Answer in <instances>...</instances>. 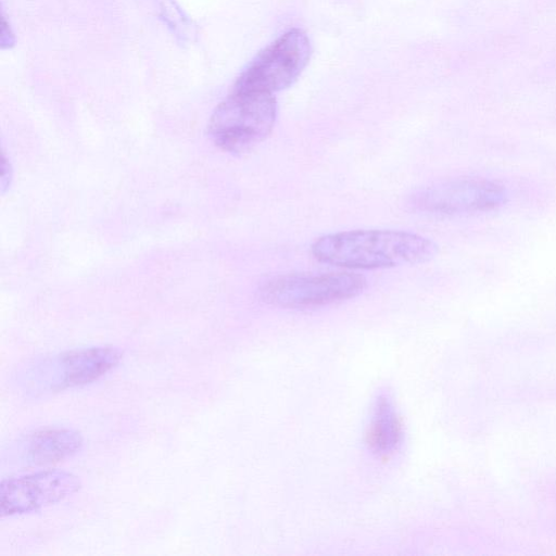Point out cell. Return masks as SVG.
I'll list each match as a JSON object with an SVG mask.
<instances>
[{"label": "cell", "mask_w": 556, "mask_h": 556, "mask_svg": "<svg viewBox=\"0 0 556 556\" xmlns=\"http://www.w3.org/2000/svg\"><path fill=\"white\" fill-rule=\"evenodd\" d=\"M311 250L315 258L323 263L375 269L429 262L439 248L429 238L408 231L358 229L319 237Z\"/></svg>", "instance_id": "6da1fadb"}, {"label": "cell", "mask_w": 556, "mask_h": 556, "mask_svg": "<svg viewBox=\"0 0 556 556\" xmlns=\"http://www.w3.org/2000/svg\"><path fill=\"white\" fill-rule=\"evenodd\" d=\"M276 116L273 93L232 88L215 108L207 125L208 136L223 151L241 154L269 136Z\"/></svg>", "instance_id": "7a4b0ae2"}, {"label": "cell", "mask_w": 556, "mask_h": 556, "mask_svg": "<svg viewBox=\"0 0 556 556\" xmlns=\"http://www.w3.org/2000/svg\"><path fill=\"white\" fill-rule=\"evenodd\" d=\"M366 278L353 273L280 275L262 285V299L275 306L309 308L333 304L363 292Z\"/></svg>", "instance_id": "3957f363"}, {"label": "cell", "mask_w": 556, "mask_h": 556, "mask_svg": "<svg viewBox=\"0 0 556 556\" xmlns=\"http://www.w3.org/2000/svg\"><path fill=\"white\" fill-rule=\"evenodd\" d=\"M311 52L307 35L299 28L290 29L254 56L232 88L268 93L283 90L298 79Z\"/></svg>", "instance_id": "277c9868"}, {"label": "cell", "mask_w": 556, "mask_h": 556, "mask_svg": "<svg viewBox=\"0 0 556 556\" xmlns=\"http://www.w3.org/2000/svg\"><path fill=\"white\" fill-rule=\"evenodd\" d=\"M123 359V351L101 345L68 350L47 357L30 370L35 392H59L90 384L110 371Z\"/></svg>", "instance_id": "5b68a950"}, {"label": "cell", "mask_w": 556, "mask_h": 556, "mask_svg": "<svg viewBox=\"0 0 556 556\" xmlns=\"http://www.w3.org/2000/svg\"><path fill=\"white\" fill-rule=\"evenodd\" d=\"M507 201L505 188L480 177H458L414 192L409 205L439 215H468L496 210Z\"/></svg>", "instance_id": "8992f818"}, {"label": "cell", "mask_w": 556, "mask_h": 556, "mask_svg": "<svg viewBox=\"0 0 556 556\" xmlns=\"http://www.w3.org/2000/svg\"><path fill=\"white\" fill-rule=\"evenodd\" d=\"M81 486L77 476L65 470H41L4 479L0 485V515L13 517L59 503Z\"/></svg>", "instance_id": "52a82bcc"}, {"label": "cell", "mask_w": 556, "mask_h": 556, "mask_svg": "<svg viewBox=\"0 0 556 556\" xmlns=\"http://www.w3.org/2000/svg\"><path fill=\"white\" fill-rule=\"evenodd\" d=\"M81 434L68 428H45L17 443V462L26 466H49L76 455L83 447Z\"/></svg>", "instance_id": "ba28073f"}, {"label": "cell", "mask_w": 556, "mask_h": 556, "mask_svg": "<svg viewBox=\"0 0 556 556\" xmlns=\"http://www.w3.org/2000/svg\"><path fill=\"white\" fill-rule=\"evenodd\" d=\"M370 425V442L381 452L390 451L399 440V424L393 407L387 399L377 402Z\"/></svg>", "instance_id": "9c48e42d"}, {"label": "cell", "mask_w": 556, "mask_h": 556, "mask_svg": "<svg viewBox=\"0 0 556 556\" xmlns=\"http://www.w3.org/2000/svg\"><path fill=\"white\" fill-rule=\"evenodd\" d=\"M12 177V169L9 161L5 157L4 151L2 152V178H1V186H2V192H4L5 188L10 184V179Z\"/></svg>", "instance_id": "30bf717a"}]
</instances>
